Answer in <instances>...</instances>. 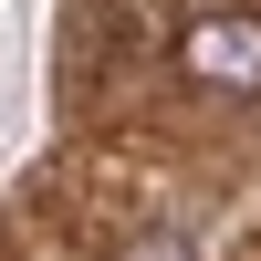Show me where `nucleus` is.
<instances>
[{
  "mask_svg": "<svg viewBox=\"0 0 261 261\" xmlns=\"http://www.w3.org/2000/svg\"><path fill=\"white\" fill-rule=\"evenodd\" d=\"M178 73L188 84H220V94H251L261 84V11H209L178 32Z\"/></svg>",
  "mask_w": 261,
  "mask_h": 261,
  "instance_id": "f257e3e1",
  "label": "nucleus"
},
{
  "mask_svg": "<svg viewBox=\"0 0 261 261\" xmlns=\"http://www.w3.org/2000/svg\"><path fill=\"white\" fill-rule=\"evenodd\" d=\"M125 261H188V241H136Z\"/></svg>",
  "mask_w": 261,
  "mask_h": 261,
  "instance_id": "f03ea898",
  "label": "nucleus"
}]
</instances>
